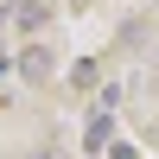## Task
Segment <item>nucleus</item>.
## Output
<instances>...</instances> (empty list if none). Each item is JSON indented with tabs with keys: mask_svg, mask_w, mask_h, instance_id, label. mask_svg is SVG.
Instances as JSON below:
<instances>
[{
	"mask_svg": "<svg viewBox=\"0 0 159 159\" xmlns=\"http://www.w3.org/2000/svg\"><path fill=\"white\" fill-rule=\"evenodd\" d=\"M0 64H7V57H0Z\"/></svg>",
	"mask_w": 159,
	"mask_h": 159,
	"instance_id": "1",
	"label": "nucleus"
}]
</instances>
